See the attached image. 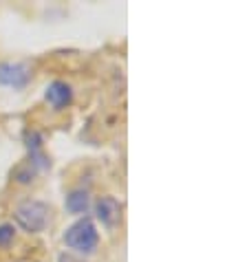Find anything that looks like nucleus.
I'll use <instances>...</instances> for the list:
<instances>
[{"mask_svg":"<svg viewBox=\"0 0 247 262\" xmlns=\"http://www.w3.org/2000/svg\"><path fill=\"white\" fill-rule=\"evenodd\" d=\"M51 214H53V209H51L47 203L29 199L16 207L13 218H16V223L25 231H29V234H40V231H45L51 225Z\"/></svg>","mask_w":247,"mask_h":262,"instance_id":"obj_2","label":"nucleus"},{"mask_svg":"<svg viewBox=\"0 0 247 262\" xmlns=\"http://www.w3.org/2000/svg\"><path fill=\"white\" fill-rule=\"evenodd\" d=\"M93 207H95V218L104 225V227L113 229L117 223H121L123 205L115 199V196H99Z\"/></svg>","mask_w":247,"mask_h":262,"instance_id":"obj_4","label":"nucleus"},{"mask_svg":"<svg viewBox=\"0 0 247 262\" xmlns=\"http://www.w3.org/2000/svg\"><path fill=\"white\" fill-rule=\"evenodd\" d=\"M45 101L53 108L55 113H62L73 104V89L71 84L62 82V79H55L45 89Z\"/></svg>","mask_w":247,"mask_h":262,"instance_id":"obj_5","label":"nucleus"},{"mask_svg":"<svg viewBox=\"0 0 247 262\" xmlns=\"http://www.w3.org/2000/svg\"><path fill=\"white\" fill-rule=\"evenodd\" d=\"M64 207H67V212L73 214V216L86 214V212H89V207H91V192L84 190V187L71 190L67 194V201H64Z\"/></svg>","mask_w":247,"mask_h":262,"instance_id":"obj_6","label":"nucleus"},{"mask_svg":"<svg viewBox=\"0 0 247 262\" xmlns=\"http://www.w3.org/2000/svg\"><path fill=\"white\" fill-rule=\"evenodd\" d=\"M31 67L27 62H0V84L13 91L27 89L31 82Z\"/></svg>","mask_w":247,"mask_h":262,"instance_id":"obj_3","label":"nucleus"},{"mask_svg":"<svg viewBox=\"0 0 247 262\" xmlns=\"http://www.w3.org/2000/svg\"><path fill=\"white\" fill-rule=\"evenodd\" d=\"M64 245L69 249H73L75 253H79V256H93L99 247V231L95 223H93V218L84 216L71 225L64 231Z\"/></svg>","mask_w":247,"mask_h":262,"instance_id":"obj_1","label":"nucleus"},{"mask_svg":"<svg viewBox=\"0 0 247 262\" xmlns=\"http://www.w3.org/2000/svg\"><path fill=\"white\" fill-rule=\"evenodd\" d=\"M16 238V227L11 223H3L0 225V247H9Z\"/></svg>","mask_w":247,"mask_h":262,"instance_id":"obj_8","label":"nucleus"},{"mask_svg":"<svg viewBox=\"0 0 247 262\" xmlns=\"http://www.w3.org/2000/svg\"><path fill=\"white\" fill-rule=\"evenodd\" d=\"M35 174H38V170H35L31 163H25V165H20L16 170V181L18 183H23V185H29L33 181Z\"/></svg>","mask_w":247,"mask_h":262,"instance_id":"obj_7","label":"nucleus"}]
</instances>
